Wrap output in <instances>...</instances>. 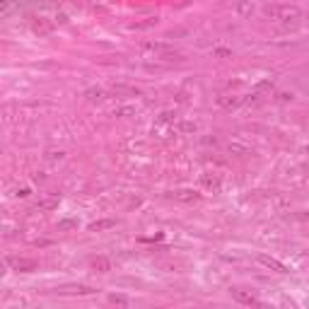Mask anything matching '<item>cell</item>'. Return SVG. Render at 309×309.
Segmentation results:
<instances>
[{"instance_id": "1", "label": "cell", "mask_w": 309, "mask_h": 309, "mask_svg": "<svg viewBox=\"0 0 309 309\" xmlns=\"http://www.w3.org/2000/svg\"><path fill=\"white\" fill-rule=\"evenodd\" d=\"M263 15L271 22H278V24H292V22L302 19V10L297 5H266Z\"/></svg>"}, {"instance_id": "2", "label": "cell", "mask_w": 309, "mask_h": 309, "mask_svg": "<svg viewBox=\"0 0 309 309\" xmlns=\"http://www.w3.org/2000/svg\"><path fill=\"white\" fill-rule=\"evenodd\" d=\"M143 49L150 51V54L157 56V58H167V61H179V58H182V54H179L174 46H169V44H160V41L152 44V41H145Z\"/></svg>"}, {"instance_id": "3", "label": "cell", "mask_w": 309, "mask_h": 309, "mask_svg": "<svg viewBox=\"0 0 309 309\" xmlns=\"http://www.w3.org/2000/svg\"><path fill=\"white\" fill-rule=\"evenodd\" d=\"M7 263L19 273H29V271L36 268V261H32V258H7Z\"/></svg>"}, {"instance_id": "4", "label": "cell", "mask_w": 309, "mask_h": 309, "mask_svg": "<svg viewBox=\"0 0 309 309\" xmlns=\"http://www.w3.org/2000/svg\"><path fill=\"white\" fill-rule=\"evenodd\" d=\"M258 263L263 266V268H268V271H275V273H288V268H285V263H280L278 258H271V256H258Z\"/></svg>"}, {"instance_id": "5", "label": "cell", "mask_w": 309, "mask_h": 309, "mask_svg": "<svg viewBox=\"0 0 309 309\" xmlns=\"http://www.w3.org/2000/svg\"><path fill=\"white\" fill-rule=\"evenodd\" d=\"M232 297H235L239 305H261L258 297H256L254 292H249V290H232Z\"/></svg>"}, {"instance_id": "6", "label": "cell", "mask_w": 309, "mask_h": 309, "mask_svg": "<svg viewBox=\"0 0 309 309\" xmlns=\"http://www.w3.org/2000/svg\"><path fill=\"white\" fill-rule=\"evenodd\" d=\"M32 29H34L36 34H51V32H54L51 22H46L44 17H36V19L32 22Z\"/></svg>"}, {"instance_id": "7", "label": "cell", "mask_w": 309, "mask_h": 309, "mask_svg": "<svg viewBox=\"0 0 309 309\" xmlns=\"http://www.w3.org/2000/svg\"><path fill=\"white\" fill-rule=\"evenodd\" d=\"M56 208H58V198H54V196L51 198H41L36 203V210L39 213H49V210H56Z\"/></svg>"}, {"instance_id": "8", "label": "cell", "mask_w": 309, "mask_h": 309, "mask_svg": "<svg viewBox=\"0 0 309 309\" xmlns=\"http://www.w3.org/2000/svg\"><path fill=\"white\" fill-rule=\"evenodd\" d=\"M92 268L99 271V273H109L111 271V261L109 258H102V256L99 258H92Z\"/></svg>"}, {"instance_id": "9", "label": "cell", "mask_w": 309, "mask_h": 309, "mask_svg": "<svg viewBox=\"0 0 309 309\" xmlns=\"http://www.w3.org/2000/svg\"><path fill=\"white\" fill-rule=\"evenodd\" d=\"M114 225H116V220H99V222H92L90 230H92V232H102V230H109V227H114Z\"/></svg>"}, {"instance_id": "10", "label": "cell", "mask_w": 309, "mask_h": 309, "mask_svg": "<svg viewBox=\"0 0 309 309\" xmlns=\"http://www.w3.org/2000/svg\"><path fill=\"white\" fill-rule=\"evenodd\" d=\"M172 198H177V200H196L198 193H193V191H174Z\"/></svg>"}, {"instance_id": "11", "label": "cell", "mask_w": 309, "mask_h": 309, "mask_svg": "<svg viewBox=\"0 0 309 309\" xmlns=\"http://www.w3.org/2000/svg\"><path fill=\"white\" fill-rule=\"evenodd\" d=\"M114 92H116V94H133V97H138V94H140L135 87H124V85H116V87H114Z\"/></svg>"}, {"instance_id": "12", "label": "cell", "mask_w": 309, "mask_h": 309, "mask_svg": "<svg viewBox=\"0 0 309 309\" xmlns=\"http://www.w3.org/2000/svg\"><path fill=\"white\" fill-rule=\"evenodd\" d=\"M109 302H111V305H121V307H128V305H130V300L124 297V295H109Z\"/></svg>"}, {"instance_id": "13", "label": "cell", "mask_w": 309, "mask_h": 309, "mask_svg": "<svg viewBox=\"0 0 309 309\" xmlns=\"http://www.w3.org/2000/svg\"><path fill=\"white\" fill-rule=\"evenodd\" d=\"M213 56H220V58H230V56H232V51H230V49H215V51H213Z\"/></svg>"}, {"instance_id": "14", "label": "cell", "mask_w": 309, "mask_h": 309, "mask_svg": "<svg viewBox=\"0 0 309 309\" xmlns=\"http://www.w3.org/2000/svg\"><path fill=\"white\" fill-rule=\"evenodd\" d=\"M87 97H90V99H102V97H104V92H102V90H90V92H87Z\"/></svg>"}]
</instances>
